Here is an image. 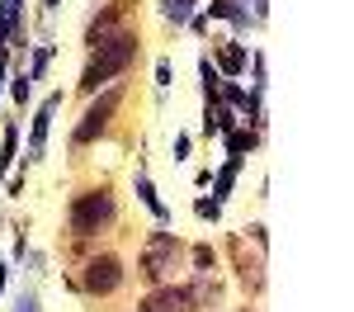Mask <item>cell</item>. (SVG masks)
Wrapping results in <instances>:
<instances>
[{
	"label": "cell",
	"instance_id": "1",
	"mask_svg": "<svg viewBox=\"0 0 354 312\" xmlns=\"http://www.w3.org/2000/svg\"><path fill=\"white\" fill-rule=\"evenodd\" d=\"M133 57H137V33L133 28L109 33L104 43H95V57H90V66H85V76H81V90H100V85L113 81Z\"/></svg>",
	"mask_w": 354,
	"mask_h": 312
},
{
	"label": "cell",
	"instance_id": "2",
	"mask_svg": "<svg viewBox=\"0 0 354 312\" xmlns=\"http://www.w3.org/2000/svg\"><path fill=\"white\" fill-rule=\"evenodd\" d=\"M113 194L109 190H90V194H81L76 203H71V232L76 237H90V232H100V227L113 223Z\"/></svg>",
	"mask_w": 354,
	"mask_h": 312
},
{
	"label": "cell",
	"instance_id": "3",
	"mask_svg": "<svg viewBox=\"0 0 354 312\" xmlns=\"http://www.w3.org/2000/svg\"><path fill=\"white\" fill-rule=\"evenodd\" d=\"M118 100H123V90L113 85L100 104H90V109H85V118H81V128H76V142H95V138H100V133L109 128V118H113V109H118Z\"/></svg>",
	"mask_w": 354,
	"mask_h": 312
},
{
	"label": "cell",
	"instance_id": "4",
	"mask_svg": "<svg viewBox=\"0 0 354 312\" xmlns=\"http://www.w3.org/2000/svg\"><path fill=\"white\" fill-rule=\"evenodd\" d=\"M118 284H123V260L118 255H100V260L85 265V288L90 293H113Z\"/></svg>",
	"mask_w": 354,
	"mask_h": 312
},
{
	"label": "cell",
	"instance_id": "5",
	"mask_svg": "<svg viewBox=\"0 0 354 312\" xmlns=\"http://www.w3.org/2000/svg\"><path fill=\"white\" fill-rule=\"evenodd\" d=\"M57 104H62V95H48V100L38 104V113H33V133H28V161H38V156H43V142H48V123H53Z\"/></svg>",
	"mask_w": 354,
	"mask_h": 312
},
{
	"label": "cell",
	"instance_id": "6",
	"mask_svg": "<svg viewBox=\"0 0 354 312\" xmlns=\"http://www.w3.org/2000/svg\"><path fill=\"white\" fill-rule=\"evenodd\" d=\"M175 251H180V246H175V237H170V232H161V237L147 246V255H142L147 275H151V279H161L165 270H170V260H175Z\"/></svg>",
	"mask_w": 354,
	"mask_h": 312
},
{
	"label": "cell",
	"instance_id": "7",
	"mask_svg": "<svg viewBox=\"0 0 354 312\" xmlns=\"http://www.w3.org/2000/svg\"><path fill=\"white\" fill-rule=\"evenodd\" d=\"M194 298L185 293V288H165V293H156L151 303H147V312H185Z\"/></svg>",
	"mask_w": 354,
	"mask_h": 312
},
{
	"label": "cell",
	"instance_id": "8",
	"mask_svg": "<svg viewBox=\"0 0 354 312\" xmlns=\"http://www.w3.org/2000/svg\"><path fill=\"white\" fill-rule=\"evenodd\" d=\"M137 199H142V203H147V208H151V213H156V218H170V213H165V203L161 199H156V190H151V180H147V170H137Z\"/></svg>",
	"mask_w": 354,
	"mask_h": 312
},
{
	"label": "cell",
	"instance_id": "9",
	"mask_svg": "<svg viewBox=\"0 0 354 312\" xmlns=\"http://www.w3.org/2000/svg\"><path fill=\"white\" fill-rule=\"evenodd\" d=\"M19 5H24V0H5V5H0V33H5V43H15V28H19Z\"/></svg>",
	"mask_w": 354,
	"mask_h": 312
},
{
	"label": "cell",
	"instance_id": "10",
	"mask_svg": "<svg viewBox=\"0 0 354 312\" xmlns=\"http://www.w3.org/2000/svg\"><path fill=\"white\" fill-rule=\"evenodd\" d=\"M218 62H222V71H227V76H241V66H245V48L227 43V48H218Z\"/></svg>",
	"mask_w": 354,
	"mask_h": 312
},
{
	"label": "cell",
	"instance_id": "11",
	"mask_svg": "<svg viewBox=\"0 0 354 312\" xmlns=\"http://www.w3.org/2000/svg\"><path fill=\"white\" fill-rule=\"evenodd\" d=\"M15 147H19V133H15V128H5V147H0V175L10 170V161H15Z\"/></svg>",
	"mask_w": 354,
	"mask_h": 312
},
{
	"label": "cell",
	"instance_id": "12",
	"mask_svg": "<svg viewBox=\"0 0 354 312\" xmlns=\"http://www.w3.org/2000/svg\"><path fill=\"white\" fill-rule=\"evenodd\" d=\"M189 10H194V0H170V5H165V19H170V24H185Z\"/></svg>",
	"mask_w": 354,
	"mask_h": 312
},
{
	"label": "cell",
	"instance_id": "13",
	"mask_svg": "<svg viewBox=\"0 0 354 312\" xmlns=\"http://www.w3.org/2000/svg\"><path fill=\"white\" fill-rule=\"evenodd\" d=\"M227 147H232V156H241V152H250V147H255V133H232V138H227Z\"/></svg>",
	"mask_w": 354,
	"mask_h": 312
},
{
	"label": "cell",
	"instance_id": "14",
	"mask_svg": "<svg viewBox=\"0 0 354 312\" xmlns=\"http://www.w3.org/2000/svg\"><path fill=\"white\" fill-rule=\"evenodd\" d=\"M194 213H198V218H218L222 203H218V199H198V203H194Z\"/></svg>",
	"mask_w": 354,
	"mask_h": 312
},
{
	"label": "cell",
	"instance_id": "15",
	"mask_svg": "<svg viewBox=\"0 0 354 312\" xmlns=\"http://www.w3.org/2000/svg\"><path fill=\"white\" fill-rule=\"evenodd\" d=\"M198 71H203V90H208V95H213V90H218V71H213V62H208V57H203V66H198Z\"/></svg>",
	"mask_w": 354,
	"mask_h": 312
},
{
	"label": "cell",
	"instance_id": "16",
	"mask_svg": "<svg viewBox=\"0 0 354 312\" xmlns=\"http://www.w3.org/2000/svg\"><path fill=\"white\" fill-rule=\"evenodd\" d=\"M194 265H198V270H208V265H213V251H208V246H198V251H194Z\"/></svg>",
	"mask_w": 354,
	"mask_h": 312
},
{
	"label": "cell",
	"instance_id": "17",
	"mask_svg": "<svg viewBox=\"0 0 354 312\" xmlns=\"http://www.w3.org/2000/svg\"><path fill=\"white\" fill-rule=\"evenodd\" d=\"M156 85H161V90L170 85V62H156Z\"/></svg>",
	"mask_w": 354,
	"mask_h": 312
},
{
	"label": "cell",
	"instance_id": "18",
	"mask_svg": "<svg viewBox=\"0 0 354 312\" xmlns=\"http://www.w3.org/2000/svg\"><path fill=\"white\" fill-rule=\"evenodd\" d=\"M28 85H33L28 76H15V100H28Z\"/></svg>",
	"mask_w": 354,
	"mask_h": 312
},
{
	"label": "cell",
	"instance_id": "19",
	"mask_svg": "<svg viewBox=\"0 0 354 312\" xmlns=\"http://www.w3.org/2000/svg\"><path fill=\"white\" fill-rule=\"evenodd\" d=\"M15 312H38V303H33V293H19V303H15Z\"/></svg>",
	"mask_w": 354,
	"mask_h": 312
},
{
	"label": "cell",
	"instance_id": "20",
	"mask_svg": "<svg viewBox=\"0 0 354 312\" xmlns=\"http://www.w3.org/2000/svg\"><path fill=\"white\" fill-rule=\"evenodd\" d=\"M0 288H5V265H0Z\"/></svg>",
	"mask_w": 354,
	"mask_h": 312
}]
</instances>
